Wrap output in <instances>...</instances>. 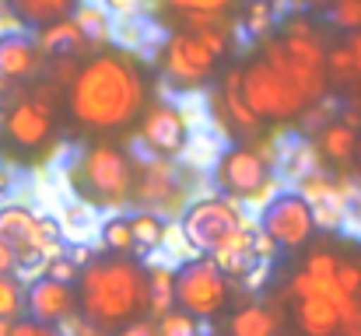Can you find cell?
I'll return each instance as SVG.
<instances>
[{
	"instance_id": "46",
	"label": "cell",
	"mask_w": 361,
	"mask_h": 336,
	"mask_svg": "<svg viewBox=\"0 0 361 336\" xmlns=\"http://www.w3.org/2000/svg\"><path fill=\"white\" fill-rule=\"evenodd\" d=\"M71 326H74V333H71V336H113L109 330H99V326L85 323L81 316H78V319H71Z\"/></svg>"
},
{
	"instance_id": "41",
	"label": "cell",
	"mask_w": 361,
	"mask_h": 336,
	"mask_svg": "<svg viewBox=\"0 0 361 336\" xmlns=\"http://www.w3.org/2000/svg\"><path fill=\"white\" fill-rule=\"evenodd\" d=\"M42 266H46V256H42L35 245L18 249V266H14V273H42Z\"/></svg>"
},
{
	"instance_id": "43",
	"label": "cell",
	"mask_w": 361,
	"mask_h": 336,
	"mask_svg": "<svg viewBox=\"0 0 361 336\" xmlns=\"http://www.w3.org/2000/svg\"><path fill=\"white\" fill-rule=\"evenodd\" d=\"M270 266H274V263H252V266L245 270L242 284H245L249 291H259V287L267 284V277H270Z\"/></svg>"
},
{
	"instance_id": "16",
	"label": "cell",
	"mask_w": 361,
	"mask_h": 336,
	"mask_svg": "<svg viewBox=\"0 0 361 336\" xmlns=\"http://www.w3.org/2000/svg\"><path fill=\"white\" fill-rule=\"evenodd\" d=\"M358 130H351L348 123H341V119H326L309 140H312V147H316V154H319V165H334L337 172H348V168H355V161H358Z\"/></svg>"
},
{
	"instance_id": "21",
	"label": "cell",
	"mask_w": 361,
	"mask_h": 336,
	"mask_svg": "<svg viewBox=\"0 0 361 336\" xmlns=\"http://www.w3.org/2000/svg\"><path fill=\"white\" fill-rule=\"evenodd\" d=\"M71 18H74V25L81 28V35H85L92 46H109V42L116 39V14H113L106 4L81 0Z\"/></svg>"
},
{
	"instance_id": "23",
	"label": "cell",
	"mask_w": 361,
	"mask_h": 336,
	"mask_svg": "<svg viewBox=\"0 0 361 336\" xmlns=\"http://www.w3.org/2000/svg\"><path fill=\"white\" fill-rule=\"evenodd\" d=\"M130 228H133V252L137 259L161 249L169 242V218L154 214V211H133L130 214Z\"/></svg>"
},
{
	"instance_id": "35",
	"label": "cell",
	"mask_w": 361,
	"mask_h": 336,
	"mask_svg": "<svg viewBox=\"0 0 361 336\" xmlns=\"http://www.w3.org/2000/svg\"><path fill=\"white\" fill-rule=\"evenodd\" d=\"M337 263H341V256H337V252L316 249V252H309V259H305V273H312V277H319V280H334Z\"/></svg>"
},
{
	"instance_id": "31",
	"label": "cell",
	"mask_w": 361,
	"mask_h": 336,
	"mask_svg": "<svg viewBox=\"0 0 361 336\" xmlns=\"http://www.w3.org/2000/svg\"><path fill=\"white\" fill-rule=\"evenodd\" d=\"M154 323H158V336H200V319L183 309H169Z\"/></svg>"
},
{
	"instance_id": "2",
	"label": "cell",
	"mask_w": 361,
	"mask_h": 336,
	"mask_svg": "<svg viewBox=\"0 0 361 336\" xmlns=\"http://www.w3.org/2000/svg\"><path fill=\"white\" fill-rule=\"evenodd\" d=\"M78 316L116 333L147 316V266L137 256H95L78 273Z\"/></svg>"
},
{
	"instance_id": "45",
	"label": "cell",
	"mask_w": 361,
	"mask_h": 336,
	"mask_svg": "<svg viewBox=\"0 0 361 336\" xmlns=\"http://www.w3.org/2000/svg\"><path fill=\"white\" fill-rule=\"evenodd\" d=\"M14 266H18V249L0 238V273H14Z\"/></svg>"
},
{
	"instance_id": "52",
	"label": "cell",
	"mask_w": 361,
	"mask_h": 336,
	"mask_svg": "<svg viewBox=\"0 0 361 336\" xmlns=\"http://www.w3.org/2000/svg\"><path fill=\"white\" fill-rule=\"evenodd\" d=\"M0 147H4V126H0Z\"/></svg>"
},
{
	"instance_id": "30",
	"label": "cell",
	"mask_w": 361,
	"mask_h": 336,
	"mask_svg": "<svg viewBox=\"0 0 361 336\" xmlns=\"http://www.w3.org/2000/svg\"><path fill=\"white\" fill-rule=\"evenodd\" d=\"M25 316V284L18 273H0V319H21Z\"/></svg>"
},
{
	"instance_id": "18",
	"label": "cell",
	"mask_w": 361,
	"mask_h": 336,
	"mask_svg": "<svg viewBox=\"0 0 361 336\" xmlns=\"http://www.w3.org/2000/svg\"><path fill=\"white\" fill-rule=\"evenodd\" d=\"M183 28H190L218 60H225L235 49V25L228 14H179Z\"/></svg>"
},
{
	"instance_id": "53",
	"label": "cell",
	"mask_w": 361,
	"mask_h": 336,
	"mask_svg": "<svg viewBox=\"0 0 361 336\" xmlns=\"http://www.w3.org/2000/svg\"><path fill=\"white\" fill-rule=\"evenodd\" d=\"M358 88H361V81H358Z\"/></svg>"
},
{
	"instance_id": "19",
	"label": "cell",
	"mask_w": 361,
	"mask_h": 336,
	"mask_svg": "<svg viewBox=\"0 0 361 336\" xmlns=\"http://www.w3.org/2000/svg\"><path fill=\"white\" fill-rule=\"evenodd\" d=\"M35 42H39L42 56H81V53L88 56L92 49H99V46H92L81 35V28L74 25V18H63V21H53V25L39 28L35 32Z\"/></svg>"
},
{
	"instance_id": "27",
	"label": "cell",
	"mask_w": 361,
	"mask_h": 336,
	"mask_svg": "<svg viewBox=\"0 0 361 336\" xmlns=\"http://www.w3.org/2000/svg\"><path fill=\"white\" fill-rule=\"evenodd\" d=\"M99 242L109 256H137L133 252V228H130V214H109L106 221L99 224Z\"/></svg>"
},
{
	"instance_id": "48",
	"label": "cell",
	"mask_w": 361,
	"mask_h": 336,
	"mask_svg": "<svg viewBox=\"0 0 361 336\" xmlns=\"http://www.w3.org/2000/svg\"><path fill=\"white\" fill-rule=\"evenodd\" d=\"M344 42L351 46V53H355V60H358V70H361V32H351Z\"/></svg>"
},
{
	"instance_id": "17",
	"label": "cell",
	"mask_w": 361,
	"mask_h": 336,
	"mask_svg": "<svg viewBox=\"0 0 361 336\" xmlns=\"http://www.w3.org/2000/svg\"><path fill=\"white\" fill-rule=\"evenodd\" d=\"M252 235H256V224L242 218L239 228H235L225 242H218V249L211 252V259L228 273V280H242L245 270H249L252 263H259L256 252H252Z\"/></svg>"
},
{
	"instance_id": "25",
	"label": "cell",
	"mask_w": 361,
	"mask_h": 336,
	"mask_svg": "<svg viewBox=\"0 0 361 336\" xmlns=\"http://www.w3.org/2000/svg\"><path fill=\"white\" fill-rule=\"evenodd\" d=\"M169 309H176V270L172 266H147V316L158 319Z\"/></svg>"
},
{
	"instance_id": "10",
	"label": "cell",
	"mask_w": 361,
	"mask_h": 336,
	"mask_svg": "<svg viewBox=\"0 0 361 336\" xmlns=\"http://www.w3.org/2000/svg\"><path fill=\"white\" fill-rule=\"evenodd\" d=\"M239 224H242L239 204L228 200V197H221V193L197 197L179 214V231H183L186 245L193 252H204V256H211L218 249V242H225Z\"/></svg>"
},
{
	"instance_id": "8",
	"label": "cell",
	"mask_w": 361,
	"mask_h": 336,
	"mask_svg": "<svg viewBox=\"0 0 361 336\" xmlns=\"http://www.w3.org/2000/svg\"><path fill=\"white\" fill-rule=\"evenodd\" d=\"M190 179L186 165H176V158H144L137 165V186L133 200L137 211H154L161 218H179L186 211L190 197Z\"/></svg>"
},
{
	"instance_id": "50",
	"label": "cell",
	"mask_w": 361,
	"mask_h": 336,
	"mask_svg": "<svg viewBox=\"0 0 361 336\" xmlns=\"http://www.w3.org/2000/svg\"><path fill=\"white\" fill-rule=\"evenodd\" d=\"M330 4H334V0H309V7H319V11H326Z\"/></svg>"
},
{
	"instance_id": "24",
	"label": "cell",
	"mask_w": 361,
	"mask_h": 336,
	"mask_svg": "<svg viewBox=\"0 0 361 336\" xmlns=\"http://www.w3.org/2000/svg\"><path fill=\"white\" fill-rule=\"evenodd\" d=\"M35 211L25 207V204H4L0 207V238L14 249H25L32 245V235H35Z\"/></svg>"
},
{
	"instance_id": "47",
	"label": "cell",
	"mask_w": 361,
	"mask_h": 336,
	"mask_svg": "<svg viewBox=\"0 0 361 336\" xmlns=\"http://www.w3.org/2000/svg\"><path fill=\"white\" fill-rule=\"evenodd\" d=\"M11 186H14V172H11L7 165H0V200L11 193Z\"/></svg>"
},
{
	"instance_id": "20",
	"label": "cell",
	"mask_w": 361,
	"mask_h": 336,
	"mask_svg": "<svg viewBox=\"0 0 361 336\" xmlns=\"http://www.w3.org/2000/svg\"><path fill=\"white\" fill-rule=\"evenodd\" d=\"M81 0H7L11 14L25 25V28H46L53 21H63L78 11Z\"/></svg>"
},
{
	"instance_id": "29",
	"label": "cell",
	"mask_w": 361,
	"mask_h": 336,
	"mask_svg": "<svg viewBox=\"0 0 361 336\" xmlns=\"http://www.w3.org/2000/svg\"><path fill=\"white\" fill-rule=\"evenodd\" d=\"M242 28L256 42L267 39L277 28V4H270V0H245V7H242Z\"/></svg>"
},
{
	"instance_id": "15",
	"label": "cell",
	"mask_w": 361,
	"mask_h": 336,
	"mask_svg": "<svg viewBox=\"0 0 361 336\" xmlns=\"http://www.w3.org/2000/svg\"><path fill=\"white\" fill-rule=\"evenodd\" d=\"M42 67H46V56L32 35H21V32L0 35V81L21 85V81H32Z\"/></svg>"
},
{
	"instance_id": "14",
	"label": "cell",
	"mask_w": 361,
	"mask_h": 336,
	"mask_svg": "<svg viewBox=\"0 0 361 336\" xmlns=\"http://www.w3.org/2000/svg\"><path fill=\"white\" fill-rule=\"evenodd\" d=\"M56 133V119L53 109L35 102V99H18L4 109V137L21 147V151H39L53 140Z\"/></svg>"
},
{
	"instance_id": "49",
	"label": "cell",
	"mask_w": 361,
	"mask_h": 336,
	"mask_svg": "<svg viewBox=\"0 0 361 336\" xmlns=\"http://www.w3.org/2000/svg\"><path fill=\"white\" fill-rule=\"evenodd\" d=\"M11 326H14L11 319H0V336H11Z\"/></svg>"
},
{
	"instance_id": "3",
	"label": "cell",
	"mask_w": 361,
	"mask_h": 336,
	"mask_svg": "<svg viewBox=\"0 0 361 336\" xmlns=\"http://www.w3.org/2000/svg\"><path fill=\"white\" fill-rule=\"evenodd\" d=\"M137 165L140 158L123 147L120 140L99 137L88 140L71 161H67V182L81 204L92 211H123L133 200L137 186Z\"/></svg>"
},
{
	"instance_id": "4",
	"label": "cell",
	"mask_w": 361,
	"mask_h": 336,
	"mask_svg": "<svg viewBox=\"0 0 361 336\" xmlns=\"http://www.w3.org/2000/svg\"><path fill=\"white\" fill-rule=\"evenodd\" d=\"M211 179L235 204H267L277 193V144L267 133L249 144H228L214 158Z\"/></svg>"
},
{
	"instance_id": "7",
	"label": "cell",
	"mask_w": 361,
	"mask_h": 336,
	"mask_svg": "<svg viewBox=\"0 0 361 336\" xmlns=\"http://www.w3.org/2000/svg\"><path fill=\"white\" fill-rule=\"evenodd\" d=\"M232 301V280L211 256H193L176 266V309L204 319H214Z\"/></svg>"
},
{
	"instance_id": "13",
	"label": "cell",
	"mask_w": 361,
	"mask_h": 336,
	"mask_svg": "<svg viewBox=\"0 0 361 336\" xmlns=\"http://www.w3.org/2000/svg\"><path fill=\"white\" fill-rule=\"evenodd\" d=\"M25 316L35 323L67 326L71 319H78V287L63 280H49L42 273L32 277L25 284Z\"/></svg>"
},
{
	"instance_id": "37",
	"label": "cell",
	"mask_w": 361,
	"mask_h": 336,
	"mask_svg": "<svg viewBox=\"0 0 361 336\" xmlns=\"http://www.w3.org/2000/svg\"><path fill=\"white\" fill-rule=\"evenodd\" d=\"M78 263L63 252V256H53V259H46V266H42V277H49V280H63V284H78Z\"/></svg>"
},
{
	"instance_id": "26",
	"label": "cell",
	"mask_w": 361,
	"mask_h": 336,
	"mask_svg": "<svg viewBox=\"0 0 361 336\" xmlns=\"http://www.w3.org/2000/svg\"><path fill=\"white\" fill-rule=\"evenodd\" d=\"M326 81H330V88H355L361 81L358 60H355L348 42L326 46Z\"/></svg>"
},
{
	"instance_id": "36",
	"label": "cell",
	"mask_w": 361,
	"mask_h": 336,
	"mask_svg": "<svg viewBox=\"0 0 361 336\" xmlns=\"http://www.w3.org/2000/svg\"><path fill=\"white\" fill-rule=\"evenodd\" d=\"M337 309H341V336H361V298L344 294Z\"/></svg>"
},
{
	"instance_id": "9",
	"label": "cell",
	"mask_w": 361,
	"mask_h": 336,
	"mask_svg": "<svg viewBox=\"0 0 361 336\" xmlns=\"http://www.w3.org/2000/svg\"><path fill=\"white\" fill-rule=\"evenodd\" d=\"M133 130H137V151L144 158H179L193 144L190 119L172 99H151Z\"/></svg>"
},
{
	"instance_id": "42",
	"label": "cell",
	"mask_w": 361,
	"mask_h": 336,
	"mask_svg": "<svg viewBox=\"0 0 361 336\" xmlns=\"http://www.w3.org/2000/svg\"><path fill=\"white\" fill-rule=\"evenodd\" d=\"M116 336H158V323L151 316H144V319H133L123 330H116Z\"/></svg>"
},
{
	"instance_id": "28",
	"label": "cell",
	"mask_w": 361,
	"mask_h": 336,
	"mask_svg": "<svg viewBox=\"0 0 361 336\" xmlns=\"http://www.w3.org/2000/svg\"><path fill=\"white\" fill-rule=\"evenodd\" d=\"M316 168H323V165H319V154H316V147H312L309 137L295 140V144L284 151V158H281V175H284V179H302V175H309V172H316Z\"/></svg>"
},
{
	"instance_id": "12",
	"label": "cell",
	"mask_w": 361,
	"mask_h": 336,
	"mask_svg": "<svg viewBox=\"0 0 361 336\" xmlns=\"http://www.w3.org/2000/svg\"><path fill=\"white\" fill-rule=\"evenodd\" d=\"M207 106H211L214 126H218L232 144H249V140L263 137V130H267V123L249 109L245 99H242V67L239 63L228 67L218 85H211Z\"/></svg>"
},
{
	"instance_id": "32",
	"label": "cell",
	"mask_w": 361,
	"mask_h": 336,
	"mask_svg": "<svg viewBox=\"0 0 361 336\" xmlns=\"http://www.w3.org/2000/svg\"><path fill=\"white\" fill-rule=\"evenodd\" d=\"M326 18L334 21V28H341L344 35L361 32V0H334L326 7Z\"/></svg>"
},
{
	"instance_id": "22",
	"label": "cell",
	"mask_w": 361,
	"mask_h": 336,
	"mask_svg": "<svg viewBox=\"0 0 361 336\" xmlns=\"http://www.w3.org/2000/svg\"><path fill=\"white\" fill-rule=\"evenodd\" d=\"M232 336H277L281 333V316L270 305H242L228 323Z\"/></svg>"
},
{
	"instance_id": "1",
	"label": "cell",
	"mask_w": 361,
	"mask_h": 336,
	"mask_svg": "<svg viewBox=\"0 0 361 336\" xmlns=\"http://www.w3.org/2000/svg\"><path fill=\"white\" fill-rule=\"evenodd\" d=\"M74 126L85 133L113 137L137 126L151 102V74L144 60L123 46H99L81 63L63 92Z\"/></svg>"
},
{
	"instance_id": "5",
	"label": "cell",
	"mask_w": 361,
	"mask_h": 336,
	"mask_svg": "<svg viewBox=\"0 0 361 336\" xmlns=\"http://www.w3.org/2000/svg\"><path fill=\"white\" fill-rule=\"evenodd\" d=\"M218 63L221 60L190 28H172L154 49V67L161 81L169 85V92H183V95L211 88L218 77Z\"/></svg>"
},
{
	"instance_id": "38",
	"label": "cell",
	"mask_w": 361,
	"mask_h": 336,
	"mask_svg": "<svg viewBox=\"0 0 361 336\" xmlns=\"http://www.w3.org/2000/svg\"><path fill=\"white\" fill-rule=\"evenodd\" d=\"M92 228V207L88 204H71L67 207V214H63V238H67V231H74V235H81V231H88Z\"/></svg>"
},
{
	"instance_id": "34",
	"label": "cell",
	"mask_w": 361,
	"mask_h": 336,
	"mask_svg": "<svg viewBox=\"0 0 361 336\" xmlns=\"http://www.w3.org/2000/svg\"><path fill=\"white\" fill-rule=\"evenodd\" d=\"M334 284H337L344 294L361 298V263H355V259H341V263H337V273H334Z\"/></svg>"
},
{
	"instance_id": "6",
	"label": "cell",
	"mask_w": 361,
	"mask_h": 336,
	"mask_svg": "<svg viewBox=\"0 0 361 336\" xmlns=\"http://www.w3.org/2000/svg\"><path fill=\"white\" fill-rule=\"evenodd\" d=\"M239 67H242V99L263 123H291V119L309 112L305 99L295 92V85L284 74H277L259 53L252 60H242Z\"/></svg>"
},
{
	"instance_id": "11",
	"label": "cell",
	"mask_w": 361,
	"mask_h": 336,
	"mask_svg": "<svg viewBox=\"0 0 361 336\" xmlns=\"http://www.w3.org/2000/svg\"><path fill=\"white\" fill-rule=\"evenodd\" d=\"M259 228L288 252H298L302 245H309V238L316 235V214L312 204L298 193V189H277L263 207H259Z\"/></svg>"
},
{
	"instance_id": "51",
	"label": "cell",
	"mask_w": 361,
	"mask_h": 336,
	"mask_svg": "<svg viewBox=\"0 0 361 336\" xmlns=\"http://www.w3.org/2000/svg\"><path fill=\"white\" fill-rule=\"evenodd\" d=\"M355 165H361V137H358V161H355Z\"/></svg>"
},
{
	"instance_id": "40",
	"label": "cell",
	"mask_w": 361,
	"mask_h": 336,
	"mask_svg": "<svg viewBox=\"0 0 361 336\" xmlns=\"http://www.w3.org/2000/svg\"><path fill=\"white\" fill-rule=\"evenodd\" d=\"M252 252H256V259H259V263H274V259H277V252H281V245H277V242H274V238H270L259 224H256V235H252Z\"/></svg>"
},
{
	"instance_id": "44",
	"label": "cell",
	"mask_w": 361,
	"mask_h": 336,
	"mask_svg": "<svg viewBox=\"0 0 361 336\" xmlns=\"http://www.w3.org/2000/svg\"><path fill=\"white\" fill-rule=\"evenodd\" d=\"M67 256L78 263V270H85V266H88V263H92L99 252H95L92 245H85V242H74V245H67Z\"/></svg>"
},
{
	"instance_id": "33",
	"label": "cell",
	"mask_w": 361,
	"mask_h": 336,
	"mask_svg": "<svg viewBox=\"0 0 361 336\" xmlns=\"http://www.w3.org/2000/svg\"><path fill=\"white\" fill-rule=\"evenodd\" d=\"M176 14H228L235 0H161Z\"/></svg>"
},
{
	"instance_id": "39",
	"label": "cell",
	"mask_w": 361,
	"mask_h": 336,
	"mask_svg": "<svg viewBox=\"0 0 361 336\" xmlns=\"http://www.w3.org/2000/svg\"><path fill=\"white\" fill-rule=\"evenodd\" d=\"M11 336H63L60 326H49V323H35V319H14L11 326Z\"/></svg>"
}]
</instances>
